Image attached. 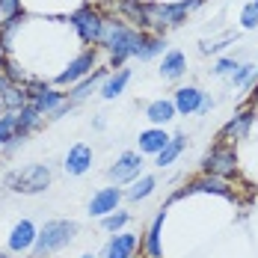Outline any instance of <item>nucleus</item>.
Masks as SVG:
<instances>
[{"mask_svg": "<svg viewBox=\"0 0 258 258\" xmlns=\"http://www.w3.org/2000/svg\"><path fill=\"white\" fill-rule=\"evenodd\" d=\"M140 39H143V30H137V27H131L128 21H116V18H107V24H104V36H101V48L110 53V59H107V66L110 69H125V62H128L131 56L137 53L140 48Z\"/></svg>", "mask_w": 258, "mask_h": 258, "instance_id": "1", "label": "nucleus"}, {"mask_svg": "<svg viewBox=\"0 0 258 258\" xmlns=\"http://www.w3.org/2000/svg\"><path fill=\"white\" fill-rule=\"evenodd\" d=\"M205 0H146V21L149 33H166L172 27H181L187 21V15L202 6Z\"/></svg>", "mask_w": 258, "mask_h": 258, "instance_id": "2", "label": "nucleus"}, {"mask_svg": "<svg viewBox=\"0 0 258 258\" xmlns=\"http://www.w3.org/2000/svg\"><path fill=\"white\" fill-rule=\"evenodd\" d=\"M78 232H80V226L75 220H48V223L39 229V237H36L30 255L45 258V255H51V252H59L62 246H69V243L78 237Z\"/></svg>", "mask_w": 258, "mask_h": 258, "instance_id": "3", "label": "nucleus"}, {"mask_svg": "<svg viewBox=\"0 0 258 258\" xmlns=\"http://www.w3.org/2000/svg\"><path fill=\"white\" fill-rule=\"evenodd\" d=\"M53 181V172L48 163H30L24 169H12L3 175V187L12 190V193H21V196H36V193H45Z\"/></svg>", "mask_w": 258, "mask_h": 258, "instance_id": "4", "label": "nucleus"}, {"mask_svg": "<svg viewBox=\"0 0 258 258\" xmlns=\"http://www.w3.org/2000/svg\"><path fill=\"white\" fill-rule=\"evenodd\" d=\"M69 24H72V30L78 33V39L83 42V45L95 48V45H101L107 18H104L101 9H95V6L86 3V6H80V9H75V12L69 15Z\"/></svg>", "mask_w": 258, "mask_h": 258, "instance_id": "5", "label": "nucleus"}, {"mask_svg": "<svg viewBox=\"0 0 258 258\" xmlns=\"http://www.w3.org/2000/svg\"><path fill=\"white\" fill-rule=\"evenodd\" d=\"M202 172L205 175H220V178H237L240 172V160L237 152L229 143H214L202 157Z\"/></svg>", "mask_w": 258, "mask_h": 258, "instance_id": "6", "label": "nucleus"}, {"mask_svg": "<svg viewBox=\"0 0 258 258\" xmlns=\"http://www.w3.org/2000/svg\"><path fill=\"white\" fill-rule=\"evenodd\" d=\"M98 69V48H83V51L78 53V56H72L69 59V66L53 78V86H75V83H80L83 78H89L92 72Z\"/></svg>", "mask_w": 258, "mask_h": 258, "instance_id": "7", "label": "nucleus"}, {"mask_svg": "<svg viewBox=\"0 0 258 258\" xmlns=\"http://www.w3.org/2000/svg\"><path fill=\"white\" fill-rule=\"evenodd\" d=\"M27 95H30V104H33L42 116H51V119L62 104H69V95H66V92H59V89L51 86L48 80H36V78L27 83Z\"/></svg>", "mask_w": 258, "mask_h": 258, "instance_id": "8", "label": "nucleus"}, {"mask_svg": "<svg viewBox=\"0 0 258 258\" xmlns=\"http://www.w3.org/2000/svg\"><path fill=\"white\" fill-rule=\"evenodd\" d=\"M258 119V110L249 104V107H243V110H237L232 119L220 128V134H217V143H229V146H234V143H243L246 137H249V131H252V125H255Z\"/></svg>", "mask_w": 258, "mask_h": 258, "instance_id": "9", "label": "nucleus"}, {"mask_svg": "<svg viewBox=\"0 0 258 258\" xmlns=\"http://www.w3.org/2000/svg\"><path fill=\"white\" fill-rule=\"evenodd\" d=\"M143 155L140 152H122L116 157V163L107 169V178L113 184H134V181L143 175Z\"/></svg>", "mask_w": 258, "mask_h": 258, "instance_id": "10", "label": "nucleus"}, {"mask_svg": "<svg viewBox=\"0 0 258 258\" xmlns=\"http://www.w3.org/2000/svg\"><path fill=\"white\" fill-rule=\"evenodd\" d=\"M140 249H143V240L134 232H116L104 243L101 258H137Z\"/></svg>", "mask_w": 258, "mask_h": 258, "instance_id": "11", "label": "nucleus"}, {"mask_svg": "<svg viewBox=\"0 0 258 258\" xmlns=\"http://www.w3.org/2000/svg\"><path fill=\"white\" fill-rule=\"evenodd\" d=\"M122 199H125V193L119 190V184H110V187L95 190L92 199H89V217H107V214L119 211Z\"/></svg>", "mask_w": 258, "mask_h": 258, "instance_id": "12", "label": "nucleus"}, {"mask_svg": "<svg viewBox=\"0 0 258 258\" xmlns=\"http://www.w3.org/2000/svg\"><path fill=\"white\" fill-rule=\"evenodd\" d=\"M187 193H214V196H223V199H234V190H232V181L229 178H220V175H199V178L187 181L184 187V196Z\"/></svg>", "mask_w": 258, "mask_h": 258, "instance_id": "13", "label": "nucleus"}, {"mask_svg": "<svg viewBox=\"0 0 258 258\" xmlns=\"http://www.w3.org/2000/svg\"><path fill=\"white\" fill-rule=\"evenodd\" d=\"M36 237H39V229H36L30 220H21V223L12 226L6 246H9V252H30L33 243H36Z\"/></svg>", "mask_w": 258, "mask_h": 258, "instance_id": "14", "label": "nucleus"}, {"mask_svg": "<svg viewBox=\"0 0 258 258\" xmlns=\"http://www.w3.org/2000/svg\"><path fill=\"white\" fill-rule=\"evenodd\" d=\"M202 101H205V92H202L199 86H178L175 95H172V104H175L178 116H193V113H199Z\"/></svg>", "mask_w": 258, "mask_h": 258, "instance_id": "15", "label": "nucleus"}, {"mask_svg": "<svg viewBox=\"0 0 258 258\" xmlns=\"http://www.w3.org/2000/svg\"><path fill=\"white\" fill-rule=\"evenodd\" d=\"M62 169H66L69 175H86V172L92 169V149H89L86 143H75V146L69 149V155H66Z\"/></svg>", "mask_w": 258, "mask_h": 258, "instance_id": "16", "label": "nucleus"}, {"mask_svg": "<svg viewBox=\"0 0 258 258\" xmlns=\"http://www.w3.org/2000/svg\"><path fill=\"white\" fill-rule=\"evenodd\" d=\"M107 78H110V66H98V69H95L89 78H83L80 83H75V86H72L66 95H69L72 101L78 104V101H83V98H89L95 89H101V83H104Z\"/></svg>", "mask_w": 258, "mask_h": 258, "instance_id": "17", "label": "nucleus"}, {"mask_svg": "<svg viewBox=\"0 0 258 258\" xmlns=\"http://www.w3.org/2000/svg\"><path fill=\"white\" fill-rule=\"evenodd\" d=\"M163 220H166V208H160L149 226V232L143 237V252L146 258H163V249H160V232H163Z\"/></svg>", "mask_w": 258, "mask_h": 258, "instance_id": "18", "label": "nucleus"}, {"mask_svg": "<svg viewBox=\"0 0 258 258\" xmlns=\"http://www.w3.org/2000/svg\"><path fill=\"white\" fill-rule=\"evenodd\" d=\"M116 9L119 15L128 21L131 27L149 33V21H146V0H116Z\"/></svg>", "mask_w": 258, "mask_h": 258, "instance_id": "19", "label": "nucleus"}, {"mask_svg": "<svg viewBox=\"0 0 258 258\" xmlns=\"http://www.w3.org/2000/svg\"><path fill=\"white\" fill-rule=\"evenodd\" d=\"M169 140H172V137H169L163 128L143 131V134H140V140H137V143H140V155H155L157 157L166 146H169Z\"/></svg>", "mask_w": 258, "mask_h": 258, "instance_id": "20", "label": "nucleus"}, {"mask_svg": "<svg viewBox=\"0 0 258 258\" xmlns=\"http://www.w3.org/2000/svg\"><path fill=\"white\" fill-rule=\"evenodd\" d=\"M175 116H178V110H175L172 98H157V101H152L146 107V119H149L155 128H163V125L172 122Z\"/></svg>", "mask_w": 258, "mask_h": 258, "instance_id": "21", "label": "nucleus"}, {"mask_svg": "<svg viewBox=\"0 0 258 258\" xmlns=\"http://www.w3.org/2000/svg\"><path fill=\"white\" fill-rule=\"evenodd\" d=\"M166 48V39L160 36V33H143V39H140V48L134 53V59H140V62H152L155 56H160Z\"/></svg>", "mask_w": 258, "mask_h": 258, "instance_id": "22", "label": "nucleus"}, {"mask_svg": "<svg viewBox=\"0 0 258 258\" xmlns=\"http://www.w3.org/2000/svg\"><path fill=\"white\" fill-rule=\"evenodd\" d=\"M187 72V56L181 51H166L163 59H160V75L163 80H181Z\"/></svg>", "mask_w": 258, "mask_h": 258, "instance_id": "23", "label": "nucleus"}, {"mask_svg": "<svg viewBox=\"0 0 258 258\" xmlns=\"http://www.w3.org/2000/svg\"><path fill=\"white\" fill-rule=\"evenodd\" d=\"M131 83V72L128 69H119V72H113L110 78L101 83V98H107V101H113V98H119L122 92H125V86Z\"/></svg>", "mask_w": 258, "mask_h": 258, "instance_id": "24", "label": "nucleus"}, {"mask_svg": "<svg viewBox=\"0 0 258 258\" xmlns=\"http://www.w3.org/2000/svg\"><path fill=\"white\" fill-rule=\"evenodd\" d=\"M42 119H45V116H42V113H39L33 104L21 107V110H18V140L24 143L27 137H30L33 131L39 128V125H42Z\"/></svg>", "mask_w": 258, "mask_h": 258, "instance_id": "25", "label": "nucleus"}, {"mask_svg": "<svg viewBox=\"0 0 258 258\" xmlns=\"http://www.w3.org/2000/svg\"><path fill=\"white\" fill-rule=\"evenodd\" d=\"M184 146H187V137L184 134H172V140H169V146L160 152V155L155 157V166H160V169H166V166H172L175 160L181 157V152H184Z\"/></svg>", "mask_w": 258, "mask_h": 258, "instance_id": "26", "label": "nucleus"}, {"mask_svg": "<svg viewBox=\"0 0 258 258\" xmlns=\"http://www.w3.org/2000/svg\"><path fill=\"white\" fill-rule=\"evenodd\" d=\"M229 80H232V86H237V89H255L258 86V66L255 62H240Z\"/></svg>", "mask_w": 258, "mask_h": 258, "instance_id": "27", "label": "nucleus"}, {"mask_svg": "<svg viewBox=\"0 0 258 258\" xmlns=\"http://www.w3.org/2000/svg\"><path fill=\"white\" fill-rule=\"evenodd\" d=\"M155 187H157V178H155V175H140V178H137V181L128 187L125 199H128V202H143V199H149V196L155 193Z\"/></svg>", "mask_w": 258, "mask_h": 258, "instance_id": "28", "label": "nucleus"}, {"mask_svg": "<svg viewBox=\"0 0 258 258\" xmlns=\"http://www.w3.org/2000/svg\"><path fill=\"white\" fill-rule=\"evenodd\" d=\"M0 101H3V110H9V113H18L21 107H27V104H30L27 86H9V89L0 95Z\"/></svg>", "mask_w": 258, "mask_h": 258, "instance_id": "29", "label": "nucleus"}, {"mask_svg": "<svg viewBox=\"0 0 258 258\" xmlns=\"http://www.w3.org/2000/svg\"><path fill=\"white\" fill-rule=\"evenodd\" d=\"M18 140V113H3L0 116V149H6L9 143Z\"/></svg>", "mask_w": 258, "mask_h": 258, "instance_id": "30", "label": "nucleus"}, {"mask_svg": "<svg viewBox=\"0 0 258 258\" xmlns=\"http://www.w3.org/2000/svg\"><path fill=\"white\" fill-rule=\"evenodd\" d=\"M24 18V3L21 0H0V30Z\"/></svg>", "mask_w": 258, "mask_h": 258, "instance_id": "31", "label": "nucleus"}, {"mask_svg": "<svg viewBox=\"0 0 258 258\" xmlns=\"http://www.w3.org/2000/svg\"><path fill=\"white\" fill-rule=\"evenodd\" d=\"M0 72H3L6 78L12 80L15 86H27V83L33 80V78H30V75H27V72H24V66H21V62H18V59H15L12 53H9V59L3 62V69H0Z\"/></svg>", "mask_w": 258, "mask_h": 258, "instance_id": "32", "label": "nucleus"}, {"mask_svg": "<svg viewBox=\"0 0 258 258\" xmlns=\"http://www.w3.org/2000/svg\"><path fill=\"white\" fill-rule=\"evenodd\" d=\"M131 223V214L128 211H113V214H107V217H101V229L104 232H122L125 226Z\"/></svg>", "mask_w": 258, "mask_h": 258, "instance_id": "33", "label": "nucleus"}, {"mask_svg": "<svg viewBox=\"0 0 258 258\" xmlns=\"http://www.w3.org/2000/svg\"><path fill=\"white\" fill-rule=\"evenodd\" d=\"M240 27H243V30H255V27H258V6H255V0L243 6V12H240Z\"/></svg>", "mask_w": 258, "mask_h": 258, "instance_id": "34", "label": "nucleus"}, {"mask_svg": "<svg viewBox=\"0 0 258 258\" xmlns=\"http://www.w3.org/2000/svg\"><path fill=\"white\" fill-rule=\"evenodd\" d=\"M237 66H240L237 59H232V56H223V59H217V62H214V75H217V78H232Z\"/></svg>", "mask_w": 258, "mask_h": 258, "instance_id": "35", "label": "nucleus"}, {"mask_svg": "<svg viewBox=\"0 0 258 258\" xmlns=\"http://www.w3.org/2000/svg\"><path fill=\"white\" fill-rule=\"evenodd\" d=\"M229 45H232V36H229V39H220V42H202L199 51L202 53H220L223 48H229Z\"/></svg>", "mask_w": 258, "mask_h": 258, "instance_id": "36", "label": "nucleus"}, {"mask_svg": "<svg viewBox=\"0 0 258 258\" xmlns=\"http://www.w3.org/2000/svg\"><path fill=\"white\" fill-rule=\"evenodd\" d=\"M9 86H15V83H12V80H9L6 75H3V72H0V95H3V92H6Z\"/></svg>", "mask_w": 258, "mask_h": 258, "instance_id": "37", "label": "nucleus"}, {"mask_svg": "<svg viewBox=\"0 0 258 258\" xmlns=\"http://www.w3.org/2000/svg\"><path fill=\"white\" fill-rule=\"evenodd\" d=\"M211 107H214V98H208V95H205V101H202V107H199V116H205Z\"/></svg>", "mask_w": 258, "mask_h": 258, "instance_id": "38", "label": "nucleus"}, {"mask_svg": "<svg viewBox=\"0 0 258 258\" xmlns=\"http://www.w3.org/2000/svg\"><path fill=\"white\" fill-rule=\"evenodd\" d=\"M6 59H9V51H6V48L0 45V69H3V62H6Z\"/></svg>", "mask_w": 258, "mask_h": 258, "instance_id": "39", "label": "nucleus"}, {"mask_svg": "<svg viewBox=\"0 0 258 258\" xmlns=\"http://www.w3.org/2000/svg\"><path fill=\"white\" fill-rule=\"evenodd\" d=\"M249 104H252V107H255V104H258V86H255V89H252V95H249Z\"/></svg>", "mask_w": 258, "mask_h": 258, "instance_id": "40", "label": "nucleus"}, {"mask_svg": "<svg viewBox=\"0 0 258 258\" xmlns=\"http://www.w3.org/2000/svg\"><path fill=\"white\" fill-rule=\"evenodd\" d=\"M80 258H95V255H92V252H86V255H80Z\"/></svg>", "mask_w": 258, "mask_h": 258, "instance_id": "41", "label": "nucleus"}, {"mask_svg": "<svg viewBox=\"0 0 258 258\" xmlns=\"http://www.w3.org/2000/svg\"><path fill=\"white\" fill-rule=\"evenodd\" d=\"M3 113H6V110H3V101H0V116H3Z\"/></svg>", "mask_w": 258, "mask_h": 258, "instance_id": "42", "label": "nucleus"}, {"mask_svg": "<svg viewBox=\"0 0 258 258\" xmlns=\"http://www.w3.org/2000/svg\"><path fill=\"white\" fill-rule=\"evenodd\" d=\"M0 258H9V255H6V252H0Z\"/></svg>", "mask_w": 258, "mask_h": 258, "instance_id": "43", "label": "nucleus"}, {"mask_svg": "<svg viewBox=\"0 0 258 258\" xmlns=\"http://www.w3.org/2000/svg\"><path fill=\"white\" fill-rule=\"evenodd\" d=\"M255 6H258V0H255Z\"/></svg>", "mask_w": 258, "mask_h": 258, "instance_id": "44", "label": "nucleus"}]
</instances>
